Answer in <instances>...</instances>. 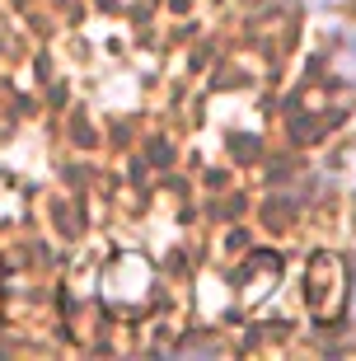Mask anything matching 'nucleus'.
<instances>
[{
    "label": "nucleus",
    "mask_w": 356,
    "mask_h": 361,
    "mask_svg": "<svg viewBox=\"0 0 356 361\" xmlns=\"http://www.w3.org/2000/svg\"><path fill=\"white\" fill-rule=\"evenodd\" d=\"M338 61H343V75H347V80H356V33L347 38V47H343V56H338Z\"/></svg>",
    "instance_id": "nucleus-1"
},
{
    "label": "nucleus",
    "mask_w": 356,
    "mask_h": 361,
    "mask_svg": "<svg viewBox=\"0 0 356 361\" xmlns=\"http://www.w3.org/2000/svg\"><path fill=\"white\" fill-rule=\"evenodd\" d=\"M352 319H356V286H352Z\"/></svg>",
    "instance_id": "nucleus-2"
}]
</instances>
